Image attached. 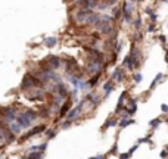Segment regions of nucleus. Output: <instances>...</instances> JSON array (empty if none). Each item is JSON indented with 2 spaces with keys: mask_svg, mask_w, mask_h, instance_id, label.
Returning a JSON list of instances; mask_svg holds the SVG:
<instances>
[{
  "mask_svg": "<svg viewBox=\"0 0 168 159\" xmlns=\"http://www.w3.org/2000/svg\"><path fill=\"white\" fill-rule=\"evenodd\" d=\"M156 19H158V16H156L155 13H151V21H152V22H155Z\"/></svg>",
  "mask_w": 168,
  "mask_h": 159,
  "instance_id": "nucleus-25",
  "label": "nucleus"
},
{
  "mask_svg": "<svg viewBox=\"0 0 168 159\" xmlns=\"http://www.w3.org/2000/svg\"><path fill=\"white\" fill-rule=\"evenodd\" d=\"M115 90V84H114V81L112 80H108L105 84H103V99H108L109 96H111V93Z\"/></svg>",
  "mask_w": 168,
  "mask_h": 159,
  "instance_id": "nucleus-4",
  "label": "nucleus"
},
{
  "mask_svg": "<svg viewBox=\"0 0 168 159\" xmlns=\"http://www.w3.org/2000/svg\"><path fill=\"white\" fill-rule=\"evenodd\" d=\"M116 125H118V119H116V118H109V119L105 122L103 130H105V128H109V127H116Z\"/></svg>",
  "mask_w": 168,
  "mask_h": 159,
  "instance_id": "nucleus-13",
  "label": "nucleus"
},
{
  "mask_svg": "<svg viewBox=\"0 0 168 159\" xmlns=\"http://www.w3.org/2000/svg\"><path fill=\"white\" fill-rule=\"evenodd\" d=\"M43 158H44V152H31L22 159H43Z\"/></svg>",
  "mask_w": 168,
  "mask_h": 159,
  "instance_id": "nucleus-9",
  "label": "nucleus"
},
{
  "mask_svg": "<svg viewBox=\"0 0 168 159\" xmlns=\"http://www.w3.org/2000/svg\"><path fill=\"white\" fill-rule=\"evenodd\" d=\"M91 159H106V156H105V155H98V156H94V158H91Z\"/></svg>",
  "mask_w": 168,
  "mask_h": 159,
  "instance_id": "nucleus-24",
  "label": "nucleus"
},
{
  "mask_svg": "<svg viewBox=\"0 0 168 159\" xmlns=\"http://www.w3.org/2000/svg\"><path fill=\"white\" fill-rule=\"evenodd\" d=\"M165 58H167V60H168V52H167V56H165Z\"/></svg>",
  "mask_w": 168,
  "mask_h": 159,
  "instance_id": "nucleus-27",
  "label": "nucleus"
},
{
  "mask_svg": "<svg viewBox=\"0 0 168 159\" xmlns=\"http://www.w3.org/2000/svg\"><path fill=\"white\" fill-rule=\"evenodd\" d=\"M121 15H123V9L116 8L115 12H114V19H119V18H121Z\"/></svg>",
  "mask_w": 168,
  "mask_h": 159,
  "instance_id": "nucleus-18",
  "label": "nucleus"
},
{
  "mask_svg": "<svg viewBox=\"0 0 168 159\" xmlns=\"http://www.w3.org/2000/svg\"><path fill=\"white\" fill-rule=\"evenodd\" d=\"M44 135H46V139H53L55 135H56V130H53V128H47V130L44 131Z\"/></svg>",
  "mask_w": 168,
  "mask_h": 159,
  "instance_id": "nucleus-15",
  "label": "nucleus"
},
{
  "mask_svg": "<svg viewBox=\"0 0 168 159\" xmlns=\"http://www.w3.org/2000/svg\"><path fill=\"white\" fill-rule=\"evenodd\" d=\"M124 71H123V68H116V69L114 71L112 74V81H116V83H121L124 80Z\"/></svg>",
  "mask_w": 168,
  "mask_h": 159,
  "instance_id": "nucleus-6",
  "label": "nucleus"
},
{
  "mask_svg": "<svg viewBox=\"0 0 168 159\" xmlns=\"http://www.w3.org/2000/svg\"><path fill=\"white\" fill-rule=\"evenodd\" d=\"M119 159H130V155L128 153H121L119 155Z\"/></svg>",
  "mask_w": 168,
  "mask_h": 159,
  "instance_id": "nucleus-22",
  "label": "nucleus"
},
{
  "mask_svg": "<svg viewBox=\"0 0 168 159\" xmlns=\"http://www.w3.org/2000/svg\"><path fill=\"white\" fill-rule=\"evenodd\" d=\"M124 21L127 22V24H131V22H133V18H131V15H124Z\"/></svg>",
  "mask_w": 168,
  "mask_h": 159,
  "instance_id": "nucleus-21",
  "label": "nucleus"
},
{
  "mask_svg": "<svg viewBox=\"0 0 168 159\" xmlns=\"http://www.w3.org/2000/svg\"><path fill=\"white\" fill-rule=\"evenodd\" d=\"M47 128H46V125L44 124H41V125H37V127H33L31 130H28L27 131V134H24V135H21V142H24V140H28L30 137H34V135H37V134H40V133H44Z\"/></svg>",
  "mask_w": 168,
  "mask_h": 159,
  "instance_id": "nucleus-3",
  "label": "nucleus"
},
{
  "mask_svg": "<svg viewBox=\"0 0 168 159\" xmlns=\"http://www.w3.org/2000/svg\"><path fill=\"white\" fill-rule=\"evenodd\" d=\"M47 149V143H41V144H33L30 147H27V153L31 152H44Z\"/></svg>",
  "mask_w": 168,
  "mask_h": 159,
  "instance_id": "nucleus-7",
  "label": "nucleus"
},
{
  "mask_svg": "<svg viewBox=\"0 0 168 159\" xmlns=\"http://www.w3.org/2000/svg\"><path fill=\"white\" fill-rule=\"evenodd\" d=\"M38 118V112L34 109H22L18 112V117H16V122L21 125L22 130H31L34 127V121H37Z\"/></svg>",
  "mask_w": 168,
  "mask_h": 159,
  "instance_id": "nucleus-1",
  "label": "nucleus"
},
{
  "mask_svg": "<svg viewBox=\"0 0 168 159\" xmlns=\"http://www.w3.org/2000/svg\"><path fill=\"white\" fill-rule=\"evenodd\" d=\"M131 124H134V119H131V118H121V119L118 121L119 128H125V127H128Z\"/></svg>",
  "mask_w": 168,
  "mask_h": 159,
  "instance_id": "nucleus-10",
  "label": "nucleus"
},
{
  "mask_svg": "<svg viewBox=\"0 0 168 159\" xmlns=\"http://www.w3.org/2000/svg\"><path fill=\"white\" fill-rule=\"evenodd\" d=\"M142 78H143V77H142V74H140V72H136V74L133 75V81H134L136 84H139V83L142 81Z\"/></svg>",
  "mask_w": 168,
  "mask_h": 159,
  "instance_id": "nucleus-19",
  "label": "nucleus"
},
{
  "mask_svg": "<svg viewBox=\"0 0 168 159\" xmlns=\"http://www.w3.org/2000/svg\"><path fill=\"white\" fill-rule=\"evenodd\" d=\"M56 43H58V38H56V37H47V38L44 40V46H47V47H55Z\"/></svg>",
  "mask_w": 168,
  "mask_h": 159,
  "instance_id": "nucleus-12",
  "label": "nucleus"
},
{
  "mask_svg": "<svg viewBox=\"0 0 168 159\" xmlns=\"http://www.w3.org/2000/svg\"><path fill=\"white\" fill-rule=\"evenodd\" d=\"M71 103H72V100L71 99H66L63 103H62V106H61V110H59V118H65L66 115H68V112L71 110Z\"/></svg>",
  "mask_w": 168,
  "mask_h": 159,
  "instance_id": "nucleus-5",
  "label": "nucleus"
},
{
  "mask_svg": "<svg viewBox=\"0 0 168 159\" xmlns=\"http://www.w3.org/2000/svg\"><path fill=\"white\" fill-rule=\"evenodd\" d=\"M63 65V60L59 58V56H49L43 63H41V68H49V69H53V71H56L59 66H62Z\"/></svg>",
  "mask_w": 168,
  "mask_h": 159,
  "instance_id": "nucleus-2",
  "label": "nucleus"
},
{
  "mask_svg": "<svg viewBox=\"0 0 168 159\" xmlns=\"http://www.w3.org/2000/svg\"><path fill=\"white\" fill-rule=\"evenodd\" d=\"M161 122H162V119H161V118H155V119H152V121H151V124H149V125H151L152 128H156Z\"/></svg>",
  "mask_w": 168,
  "mask_h": 159,
  "instance_id": "nucleus-17",
  "label": "nucleus"
},
{
  "mask_svg": "<svg viewBox=\"0 0 168 159\" xmlns=\"http://www.w3.org/2000/svg\"><path fill=\"white\" fill-rule=\"evenodd\" d=\"M162 78H164V74H158V75H156V78H155V80L152 81V84H151V90H153V88H155V87H156L161 81H162Z\"/></svg>",
  "mask_w": 168,
  "mask_h": 159,
  "instance_id": "nucleus-14",
  "label": "nucleus"
},
{
  "mask_svg": "<svg viewBox=\"0 0 168 159\" xmlns=\"http://www.w3.org/2000/svg\"><path fill=\"white\" fill-rule=\"evenodd\" d=\"M162 2H167V0H162Z\"/></svg>",
  "mask_w": 168,
  "mask_h": 159,
  "instance_id": "nucleus-28",
  "label": "nucleus"
},
{
  "mask_svg": "<svg viewBox=\"0 0 168 159\" xmlns=\"http://www.w3.org/2000/svg\"><path fill=\"white\" fill-rule=\"evenodd\" d=\"M155 30H156V27H155V25H151V27H149V31H151V33H153Z\"/></svg>",
  "mask_w": 168,
  "mask_h": 159,
  "instance_id": "nucleus-26",
  "label": "nucleus"
},
{
  "mask_svg": "<svg viewBox=\"0 0 168 159\" xmlns=\"http://www.w3.org/2000/svg\"><path fill=\"white\" fill-rule=\"evenodd\" d=\"M161 109H162V112H165V113H168V105H161Z\"/></svg>",
  "mask_w": 168,
  "mask_h": 159,
  "instance_id": "nucleus-23",
  "label": "nucleus"
},
{
  "mask_svg": "<svg viewBox=\"0 0 168 159\" xmlns=\"http://www.w3.org/2000/svg\"><path fill=\"white\" fill-rule=\"evenodd\" d=\"M123 15H131L133 13V5L130 3V2H125V3H123Z\"/></svg>",
  "mask_w": 168,
  "mask_h": 159,
  "instance_id": "nucleus-11",
  "label": "nucleus"
},
{
  "mask_svg": "<svg viewBox=\"0 0 168 159\" xmlns=\"http://www.w3.org/2000/svg\"><path fill=\"white\" fill-rule=\"evenodd\" d=\"M8 128H9V131L12 133V134H15V135H18L21 131H22V128H21V125L16 122V121H13V122H10L9 125H8Z\"/></svg>",
  "mask_w": 168,
  "mask_h": 159,
  "instance_id": "nucleus-8",
  "label": "nucleus"
},
{
  "mask_svg": "<svg viewBox=\"0 0 168 159\" xmlns=\"http://www.w3.org/2000/svg\"><path fill=\"white\" fill-rule=\"evenodd\" d=\"M140 25H142V18L139 16V18H136V21H134V27L139 30V28H140Z\"/></svg>",
  "mask_w": 168,
  "mask_h": 159,
  "instance_id": "nucleus-20",
  "label": "nucleus"
},
{
  "mask_svg": "<svg viewBox=\"0 0 168 159\" xmlns=\"http://www.w3.org/2000/svg\"><path fill=\"white\" fill-rule=\"evenodd\" d=\"M71 125H72V121L65 119V121H62V124H61V130H68Z\"/></svg>",
  "mask_w": 168,
  "mask_h": 159,
  "instance_id": "nucleus-16",
  "label": "nucleus"
}]
</instances>
